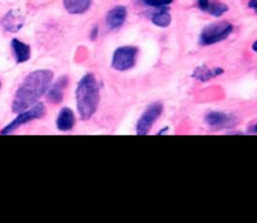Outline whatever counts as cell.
<instances>
[{"instance_id":"obj_4","label":"cell","mask_w":257,"mask_h":223,"mask_svg":"<svg viewBox=\"0 0 257 223\" xmlns=\"http://www.w3.org/2000/svg\"><path fill=\"white\" fill-rule=\"evenodd\" d=\"M45 115V105L43 103H35L33 107H30L29 109L23 110L18 114V117L13 120L12 123L7 125V127L3 128L0 130V134H9V133L17 130L20 125L25 124L28 122H32L34 119H40Z\"/></svg>"},{"instance_id":"obj_2","label":"cell","mask_w":257,"mask_h":223,"mask_svg":"<svg viewBox=\"0 0 257 223\" xmlns=\"http://www.w3.org/2000/svg\"><path fill=\"white\" fill-rule=\"evenodd\" d=\"M77 108L82 120H88L97 112L99 104V85L94 74L87 73L78 83L77 90Z\"/></svg>"},{"instance_id":"obj_9","label":"cell","mask_w":257,"mask_h":223,"mask_svg":"<svg viewBox=\"0 0 257 223\" xmlns=\"http://www.w3.org/2000/svg\"><path fill=\"white\" fill-rule=\"evenodd\" d=\"M24 25V17L20 14L17 10H10L7 14L4 15V18L2 19V27L4 28L7 32L10 33H17Z\"/></svg>"},{"instance_id":"obj_21","label":"cell","mask_w":257,"mask_h":223,"mask_svg":"<svg viewBox=\"0 0 257 223\" xmlns=\"http://www.w3.org/2000/svg\"><path fill=\"white\" fill-rule=\"evenodd\" d=\"M250 133H257V123L250 128Z\"/></svg>"},{"instance_id":"obj_23","label":"cell","mask_w":257,"mask_h":223,"mask_svg":"<svg viewBox=\"0 0 257 223\" xmlns=\"http://www.w3.org/2000/svg\"><path fill=\"white\" fill-rule=\"evenodd\" d=\"M0 88H2V82H0Z\"/></svg>"},{"instance_id":"obj_7","label":"cell","mask_w":257,"mask_h":223,"mask_svg":"<svg viewBox=\"0 0 257 223\" xmlns=\"http://www.w3.org/2000/svg\"><path fill=\"white\" fill-rule=\"evenodd\" d=\"M206 123L211 129H232L237 125L238 119L232 114L222 112H210L206 114Z\"/></svg>"},{"instance_id":"obj_10","label":"cell","mask_w":257,"mask_h":223,"mask_svg":"<svg viewBox=\"0 0 257 223\" xmlns=\"http://www.w3.org/2000/svg\"><path fill=\"white\" fill-rule=\"evenodd\" d=\"M125 18H127V9H125V7L118 5V7H114L108 12L107 17H105V24H107L109 29H118L125 22Z\"/></svg>"},{"instance_id":"obj_5","label":"cell","mask_w":257,"mask_h":223,"mask_svg":"<svg viewBox=\"0 0 257 223\" xmlns=\"http://www.w3.org/2000/svg\"><path fill=\"white\" fill-rule=\"evenodd\" d=\"M138 49L136 47H120L114 52L112 58V68L119 72L132 69L137 60Z\"/></svg>"},{"instance_id":"obj_19","label":"cell","mask_w":257,"mask_h":223,"mask_svg":"<svg viewBox=\"0 0 257 223\" xmlns=\"http://www.w3.org/2000/svg\"><path fill=\"white\" fill-rule=\"evenodd\" d=\"M248 8L253 9L257 13V0H250L248 2Z\"/></svg>"},{"instance_id":"obj_12","label":"cell","mask_w":257,"mask_h":223,"mask_svg":"<svg viewBox=\"0 0 257 223\" xmlns=\"http://www.w3.org/2000/svg\"><path fill=\"white\" fill-rule=\"evenodd\" d=\"M12 49L17 63H25L30 59V47L25 43L20 42L18 39H13Z\"/></svg>"},{"instance_id":"obj_15","label":"cell","mask_w":257,"mask_h":223,"mask_svg":"<svg viewBox=\"0 0 257 223\" xmlns=\"http://www.w3.org/2000/svg\"><path fill=\"white\" fill-rule=\"evenodd\" d=\"M152 23L160 28H166L171 24V15L170 13L166 10H160V12L155 13L151 18Z\"/></svg>"},{"instance_id":"obj_6","label":"cell","mask_w":257,"mask_h":223,"mask_svg":"<svg viewBox=\"0 0 257 223\" xmlns=\"http://www.w3.org/2000/svg\"><path fill=\"white\" fill-rule=\"evenodd\" d=\"M163 110V104L161 102H155L152 104H150L147 107V109L145 110L141 118L137 122V128H136V132L138 135H146L151 130L152 125L155 124V122L157 120V118L160 117L161 113Z\"/></svg>"},{"instance_id":"obj_14","label":"cell","mask_w":257,"mask_h":223,"mask_svg":"<svg viewBox=\"0 0 257 223\" xmlns=\"http://www.w3.org/2000/svg\"><path fill=\"white\" fill-rule=\"evenodd\" d=\"M222 73L223 69H221V68H213V69H211V68L207 67H200L196 68L195 73H193V77L196 79L201 80V82H207V80L212 79V78L217 77V75L222 74Z\"/></svg>"},{"instance_id":"obj_1","label":"cell","mask_w":257,"mask_h":223,"mask_svg":"<svg viewBox=\"0 0 257 223\" xmlns=\"http://www.w3.org/2000/svg\"><path fill=\"white\" fill-rule=\"evenodd\" d=\"M52 80V70L39 69L28 74L15 92L14 100L12 104L13 112L20 113L38 103L39 98H42L47 93Z\"/></svg>"},{"instance_id":"obj_17","label":"cell","mask_w":257,"mask_h":223,"mask_svg":"<svg viewBox=\"0 0 257 223\" xmlns=\"http://www.w3.org/2000/svg\"><path fill=\"white\" fill-rule=\"evenodd\" d=\"M173 0H143L146 5L153 8H163L166 5H170Z\"/></svg>"},{"instance_id":"obj_11","label":"cell","mask_w":257,"mask_h":223,"mask_svg":"<svg viewBox=\"0 0 257 223\" xmlns=\"http://www.w3.org/2000/svg\"><path fill=\"white\" fill-rule=\"evenodd\" d=\"M57 128L62 132H67V130H72L75 124V117L74 113L72 112L70 108H62L58 114L57 118Z\"/></svg>"},{"instance_id":"obj_13","label":"cell","mask_w":257,"mask_h":223,"mask_svg":"<svg viewBox=\"0 0 257 223\" xmlns=\"http://www.w3.org/2000/svg\"><path fill=\"white\" fill-rule=\"evenodd\" d=\"M64 8L70 14H83L92 5V0H63Z\"/></svg>"},{"instance_id":"obj_16","label":"cell","mask_w":257,"mask_h":223,"mask_svg":"<svg viewBox=\"0 0 257 223\" xmlns=\"http://www.w3.org/2000/svg\"><path fill=\"white\" fill-rule=\"evenodd\" d=\"M228 10L227 5L222 4V3H210V7H208L207 12L210 13L211 15H213V17H221L222 14H225L226 12Z\"/></svg>"},{"instance_id":"obj_8","label":"cell","mask_w":257,"mask_h":223,"mask_svg":"<svg viewBox=\"0 0 257 223\" xmlns=\"http://www.w3.org/2000/svg\"><path fill=\"white\" fill-rule=\"evenodd\" d=\"M68 83H69L68 77H65V75L60 77L52 87L48 88L47 99L50 103H53V104H58V103L62 102L63 97H64V90L67 88Z\"/></svg>"},{"instance_id":"obj_20","label":"cell","mask_w":257,"mask_h":223,"mask_svg":"<svg viewBox=\"0 0 257 223\" xmlns=\"http://www.w3.org/2000/svg\"><path fill=\"white\" fill-rule=\"evenodd\" d=\"M97 34H98V28L94 27V28H93V32H92V39H93V40L95 39V37H97Z\"/></svg>"},{"instance_id":"obj_18","label":"cell","mask_w":257,"mask_h":223,"mask_svg":"<svg viewBox=\"0 0 257 223\" xmlns=\"http://www.w3.org/2000/svg\"><path fill=\"white\" fill-rule=\"evenodd\" d=\"M210 0H197V5L202 12H207L208 7H210Z\"/></svg>"},{"instance_id":"obj_3","label":"cell","mask_w":257,"mask_h":223,"mask_svg":"<svg viewBox=\"0 0 257 223\" xmlns=\"http://www.w3.org/2000/svg\"><path fill=\"white\" fill-rule=\"evenodd\" d=\"M233 27L228 22H216L212 24H208L203 28L200 34V44L201 45H211L215 43L222 42L228 35L232 33Z\"/></svg>"},{"instance_id":"obj_22","label":"cell","mask_w":257,"mask_h":223,"mask_svg":"<svg viewBox=\"0 0 257 223\" xmlns=\"http://www.w3.org/2000/svg\"><path fill=\"white\" fill-rule=\"evenodd\" d=\"M252 50L253 52H257V40L252 44Z\"/></svg>"}]
</instances>
